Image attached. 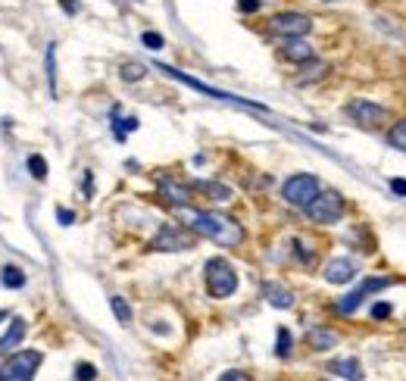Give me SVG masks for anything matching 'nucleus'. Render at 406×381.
I'll return each instance as SVG.
<instances>
[{"label":"nucleus","instance_id":"nucleus-27","mask_svg":"<svg viewBox=\"0 0 406 381\" xmlns=\"http://www.w3.org/2000/svg\"><path fill=\"white\" fill-rule=\"evenodd\" d=\"M28 172H31V178L44 181V178H47V160H44V156L31 154V156H28Z\"/></svg>","mask_w":406,"mask_h":381},{"label":"nucleus","instance_id":"nucleus-19","mask_svg":"<svg viewBox=\"0 0 406 381\" xmlns=\"http://www.w3.org/2000/svg\"><path fill=\"white\" fill-rule=\"evenodd\" d=\"M0 284L4 288H22L26 284V272L19 266H4L0 269Z\"/></svg>","mask_w":406,"mask_h":381},{"label":"nucleus","instance_id":"nucleus-1","mask_svg":"<svg viewBox=\"0 0 406 381\" xmlns=\"http://www.w3.org/2000/svg\"><path fill=\"white\" fill-rule=\"evenodd\" d=\"M185 225L191 228L194 235L209 237V241L222 244V247H238V244L244 241L241 222H234L231 216H222V213H213V210H187Z\"/></svg>","mask_w":406,"mask_h":381},{"label":"nucleus","instance_id":"nucleus-31","mask_svg":"<svg viewBox=\"0 0 406 381\" xmlns=\"http://www.w3.org/2000/svg\"><path fill=\"white\" fill-rule=\"evenodd\" d=\"M260 0H238V10L241 13H256V10H260Z\"/></svg>","mask_w":406,"mask_h":381},{"label":"nucleus","instance_id":"nucleus-36","mask_svg":"<svg viewBox=\"0 0 406 381\" xmlns=\"http://www.w3.org/2000/svg\"><path fill=\"white\" fill-rule=\"evenodd\" d=\"M91 190H94V176L84 172V197H91Z\"/></svg>","mask_w":406,"mask_h":381},{"label":"nucleus","instance_id":"nucleus-26","mask_svg":"<svg viewBox=\"0 0 406 381\" xmlns=\"http://www.w3.org/2000/svg\"><path fill=\"white\" fill-rule=\"evenodd\" d=\"M294 350V338H291V331L287 328H278V340H275V353L281 356V360H287Z\"/></svg>","mask_w":406,"mask_h":381},{"label":"nucleus","instance_id":"nucleus-33","mask_svg":"<svg viewBox=\"0 0 406 381\" xmlns=\"http://www.w3.org/2000/svg\"><path fill=\"white\" fill-rule=\"evenodd\" d=\"M390 190H394V194H400V197H406V178H390Z\"/></svg>","mask_w":406,"mask_h":381},{"label":"nucleus","instance_id":"nucleus-32","mask_svg":"<svg viewBox=\"0 0 406 381\" xmlns=\"http://www.w3.org/2000/svg\"><path fill=\"white\" fill-rule=\"evenodd\" d=\"M57 222H60V225H72V222H75V213H72V210H62V206H60V210H57Z\"/></svg>","mask_w":406,"mask_h":381},{"label":"nucleus","instance_id":"nucleus-3","mask_svg":"<svg viewBox=\"0 0 406 381\" xmlns=\"http://www.w3.org/2000/svg\"><path fill=\"white\" fill-rule=\"evenodd\" d=\"M156 69H160V73H166L169 78H175V82L187 85V88H194V91L207 94V97H213V100H222V103H234V107H247V109H260V113H265V107H263V103H256V100H247V97H234V94H225V91H216V88H209V85L197 82V78H191V75L178 73V69H172V66H163V63H156Z\"/></svg>","mask_w":406,"mask_h":381},{"label":"nucleus","instance_id":"nucleus-5","mask_svg":"<svg viewBox=\"0 0 406 381\" xmlns=\"http://www.w3.org/2000/svg\"><path fill=\"white\" fill-rule=\"evenodd\" d=\"M44 363V353L41 350H22V353H13L10 360L0 366V381H31L38 375Z\"/></svg>","mask_w":406,"mask_h":381},{"label":"nucleus","instance_id":"nucleus-9","mask_svg":"<svg viewBox=\"0 0 406 381\" xmlns=\"http://www.w3.org/2000/svg\"><path fill=\"white\" fill-rule=\"evenodd\" d=\"M269 28H272V35H281V38H303V35H309L312 19L303 13H278L269 19Z\"/></svg>","mask_w":406,"mask_h":381},{"label":"nucleus","instance_id":"nucleus-23","mask_svg":"<svg viewBox=\"0 0 406 381\" xmlns=\"http://www.w3.org/2000/svg\"><path fill=\"white\" fill-rule=\"evenodd\" d=\"M109 309H113V316H116V319H119L122 325H131V306L125 304V297L113 294V297H109Z\"/></svg>","mask_w":406,"mask_h":381},{"label":"nucleus","instance_id":"nucleus-37","mask_svg":"<svg viewBox=\"0 0 406 381\" xmlns=\"http://www.w3.org/2000/svg\"><path fill=\"white\" fill-rule=\"evenodd\" d=\"M6 319V313H4V309H0V322H4Z\"/></svg>","mask_w":406,"mask_h":381},{"label":"nucleus","instance_id":"nucleus-15","mask_svg":"<svg viewBox=\"0 0 406 381\" xmlns=\"http://www.w3.org/2000/svg\"><path fill=\"white\" fill-rule=\"evenodd\" d=\"M307 344L312 350H331V347H338V335H334L331 328H309L307 331Z\"/></svg>","mask_w":406,"mask_h":381},{"label":"nucleus","instance_id":"nucleus-10","mask_svg":"<svg viewBox=\"0 0 406 381\" xmlns=\"http://www.w3.org/2000/svg\"><path fill=\"white\" fill-rule=\"evenodd\" d=\"M388 284H390V279H366L363 284H359V288H353V291H350L347 297H341L338 304H334V309H338L341 316H350V313H353V309H356L359 304H363L366 297H369V294H378V291H385Z\"/></svg>","mask_w":406,"mask_h":381},{"label":"nucleus","instance_id":"nucleus-30","mask_svg":"<svg viewBox=\"0 0 406 381\" xmlns=\"http://www.w3.org/2000/svg\"><path fill=\"white\" fill-rule=\"evenodd\" d=\"M390 313H394V309H390V304H375V306H372V319H388Z\"/></svg>","mask_w":406,"mask_h":381},{"label":"nucleus","instance_id":"nucleus-14","mask_svg":"<svg viewBox=\"0 0 406 381\" xmlns=\"http://www.w3.org/2000/svg\"><path fill=\"white\" fill-rule=\"evenodd\" d=\"M263 297L278 309H291L294 306V291L285 288V284H278V281H265L263 284Z\"/></svg>","mask_w":406,"mask_h":381},{"label":"nucleus","instance_id":"nucleus-18","mask_svg":"<svg viewBox=\"0 0 406 381\" xmlns=\"http://www.w3.org/2000/svg\"><path fill=\"white\" fill-rule=\"evenodd\" d=\"M119 113H122V109H119V107H113V113H109V119H113V122H109V125H113V134H116V141H125V134L138 129V119H135V116L122 119Z\"/></svg>","mask_w":406,"mask_h":381},{"label":"nucleus","instance_id":"nucleus-34","mask_svg":"<svg viewBox=\"0 0 406 381\" xmlns=\"http://www.w3.org/2000/svg\"><path fill=\"white\" fill-rule=\"evenodd\" d=\"M60 6H62V10H66V13H78V10H82V4H78V0H60Z\"/></svg>","mask_w":406,"mask_h":381},{"label":"nucleus","instance_id":"nucleus-12","mask_svg":"<svg viewBox=\"0 0 406 381\" xmlns=\"http://www.w3.org/2000/svg\"><path fill=\"white\" fill-rule=\"evenodd\" d=\"M160 194L166 197L169 203H175V206H187L194 200V190L187 188V185H182V181H172V178H163L160 181Z\"/></svg>","mask_w":406,"mask_h":381},{"label":"nucleus","instance_id":"nucleus-8","mask_svg":"<svg viewBox=\"0 0 406 381\" xmlns=\"http://www.w3.org/2000/svg\"><path fill=\"white\" fill-rule=\"evenodd\" d=\"M347 116L353 119L356 125H363V129H378V125L388 119V109L378 107V103H372V100H366V97H356V100L347 103Z\"/></svg>","mask_w":406,"mask_h":381},{"label":"nucleus","instance_id":"nucleus-4","mask_svg":"<svg viewBox=\"0 0 406 381\" xmlns=\"http://www.w3.org/2000/svg\"><path fill=\"white\" fill-rule=\"evenodd\" d=\"M303 210H307V216L316 222V225H334V222L344 216V197L338 190H319Z\"/></svg>","mask_w":406,"mask_h":381},{"label":"nucleus","instance_id":"nucleus-24","mask_svg":"<svg viewBox=\"0 0 406 381\" xmlns=\"http://www.w3.org/2000/svg\"><path fill=\"white\" fill-rule=\"evenodd\" d=\"M119 75H122V82H141L147 75V66L144 63H122Z\"/></svg>","mask_w":406,"mask_h":381},{"label":"nucleus","instance_id":"nucleus-6","mask_svg":"<svg viewBox=\"0 0 406 381\" xmlns=\"http://www.w3.org/2000/svg\"><path fill=\"white\" fill-rule=\"evenodd\" d=\"M319 190H322V188H319L316 176H303V172H297V176H291L285 185H281V197H285L291 206H300V210H303V206H307Z\"/></svg>","mask_w":406,"mask_h":381},{"label":"nucleus","instance_id":"nucleus-29","mask_svg":"<svg viewBox=\"0 0 406 381\" xmlns=\"http://www.w3.org/2000/svg\"><path fill=\"white\" fill-rule=\"evenodd\" d=\"M75 378L78 381H91V378H97V369H94L91 363H78V366H75Z\"/></svg>","mask_w":406,"mask_h":381},{"label":"nucleus","instance_id":"nucleus-25","mask_svg":"<svg viewBox=\"0 0 406 381\" xmlns=\"http://www.w3.org/2000/svg\"><path fill=\"white\" fill-rule=\"evenodd\" d=\"M388 144L397 147V150H403V154H406V119H403V122H397L394 129L388 132Z\"/></svg>","mask_w":406,"mask_h":381},{"label":"nucleus","instance_id":"nucleus-13","mask_svg":"<svg viewBox=\"0 0 406 381\" xmlns=\"http://www.w3.org/2000/svg\"><path fill=\"white\" fill-rule=\"evenodd\" d=\"M281 57L300 66V63H307V60L316 57V50H312V47H309L307 41H303V38H285V47H281Z\"/></svg>","mask_w":406,"mask_h":381},{"label":"nucleus","instance_id":"nucleus-38","mask_svg":"<svg viewBox=\"0 0 406 381\" xmlns=\"http://www.w3.org/2000/svg\"><path fill=\"white\" fill-rule=\"evenodd\" d=\"M325 4H334V0H325Z\"/></svg>","mask_w":406,"mask_h":381},{"label":"nucleus","instance_id":"nucleus-22","mask_svg":"<svg viewBox=\"0 0 406 381\" xmlns=\"http://www.w3.org/2000/svg\"><path fill=\"white\" fill-rule=\"evenodd\" d=\"M194 188H197V190H207L209 200H231V190L225 188V185H219V181H197Z\"/></svg>","mask_w":406,"mask_h":381},{"label":"nucleus","instance_id":"nucleus-16","mask_svg":"<svg viewBox=\"0 0 406 381\" xmlns=\"http://www.w3.org/2000/svg\"><path fill=\"white\" fill-rule=\"evenodd\" d=\"M328 375L359 381V378H363V366H359L353 356H350V360H334V363H328Z\"/></svg>","mask_w":406,"mask_h":381},{"label":"nucleus","instance_id":"nucleus-20","mask_svg":"<svg viewBox=\"0 0 406 381\" xmlns=\"http://www.w3.org/2000/svg\"><path fill=\"white\" fill-rule=\"evenodd\" d=\"M44 69H47V85H50V94H57V44H47Z\"/></svg>","mask_w":406,"mask_h":381},{"label":"nucleus","instance_id":"nucleus-7","mask_svg":"<svg viewBox=\"0 0 406 381\" xmlns=\"http://www.w3.org/2000/svg\"><path fill=\"white\" fill-rule=\"evenodd\" d=\"M153 250H166V253H178V250H191L194 247V232L187 225H163L156 237L150 241Z\"/></svg>","mask_w":406,"mask_h":381},{"label":"nucleus","instance_id":"nucleus-11","mask_svg":"<svg viewBox=\"0 0 406 381\" xmlns=\"http://www.w3.org/2000/svg\"><path fill=\"white\" fill-rule=\"evenodd\" d=\"M322 275H325L328 284H347V281L356 279V266H353V259H347V257H334L325 263Z\"/></svg>","mask_w":406,"mask_h":381},{"label":"nucleus","instance_id":"nucleus-2","mask_svg":"<svg viewBox=\"0 0 406 381\" xmlns=\"http://www.w3.org/2000/svg\"><path fill=\"white\" fill-rule=\"evenodd\" d=\"M207 291H209V297H216V300H225L238 291V272H234V266L229 259L213 257L207 263Z\"/></svg>","mask_w":406,"mask_h":381},{"label":"nucleus","instance_id":"nucleus-35","mask_svg":"<svg viewBox=\"0 0 406 381\" xmlns=\"http://www.w3.org/2000/svg\"><path fill=\"white\" fill-rule=\"evenodd\" d=\"M234 378L244 381V378H247V372H222V381H234Z\"/></svg>","mask_w":406,"mask_h":381},{"label":"nucleus","instance_id":"nucleus-17","mask_svg":"<svg viewBox=\"0 0 406 381\" xmlns=\"http://www.w3.org/2000/svg\"><path fill=\"white\" fill-rule=\"evenodd\" d=\"M22 338H26V322H22V319H13L10 331H6V335L0 338V356H10L13 347L22 344Z\"/></svg>","mask_w":406,"mask_h":381},{"label":"nucleus","instance_id":"nucleus-21","mask_svg":"<svg viewBox=\"0 0 406 381\" xmlns=\"http://www.w3.org/2000/svg\"><path fill=\"white\" fill-rule=\"evenodd\" d=\"M303 66V75L297 78L300 85H307V82H316V78H322L325 73H328V63H312V60H307V63H300Z\"/></svg>","mask_w":406,"mask_h":381},{"label":"nucleus","instance_id":"nucleus-28","mask_svg":"<svg viewBox=\"0 0 406 381\" xmlns=\"http://www.w3.org/2000/svg\"><path fill=\"white\" fill-rule=\"evenodd\" d=\"M141 41H144L147 50H163V47H166L163 35H156V31H144V35H141Z\"/></svg>","mask_w":406,"mask_h":381}]
</instances>
